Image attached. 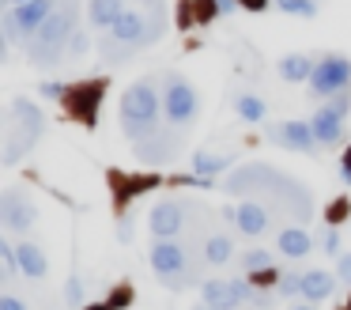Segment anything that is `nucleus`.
Returning <instances> with one entry per match:
<instances>
[{"mask_svg":"<svg viewBox=\"0 0 351 310\" xmlns=\"http://www.w3.org/2000/svg\"><path fill=\"white\" fill-rule=\"evenodd\" d=\"M227 189L230 193H272L276 201L283 204V212H287L291 219H298V223H306V219L313 216V204H310V193H306L302 186H295V181L287 178V174L272 170V166H242V170L234 174V178H227Z\"/></svg>","mask_w":351,"mask_h":310,"instance_id":"1","label":"nucleus"},{"mask_svg":"<svg viewBox=\"0 0 351 310\" xmlns=\"http://www.w3.org/2000/svg\"><path fill=\"white\" fill-rule=\"evenodd\" d=\"M80 30V0H61L57 12L49 15L46 23L38 27V34L23 45L27 49V60L34 68H53L69 57V45Z\"/></svg>","mask_w":351,"mask_h":310,"instance_id":"2","label":"nucleus"},{"mask_svg":"<svg viewBox=\"0 0 351 310\" xmlns=\"http://www.w3.org/2000/svg\"><path fill=\"white\" fill-rule=\"evenodd\" d=\"M117 121H121V133L129 136L132 144L152 136L155 129H162V98H159V83L152 76L136 80L129 91L121 95V110H117Z\"/></svg>","mask_w":351,"mask_h":310,"instance_id":"3","label":"nucleus"},{"mask_svg":"<svg viewBox=\"0 0 351 310\" xmlns=\"http://www.w3.org/2000/svg\"><path fill=\"white\" fill-rule=\"evenodd\" d=\"M42 129H46V118H42L38 106H31L27 98H16L12 102V118H8V140H4V166H16L34 148Z\"/></svg>","mask_w":351,"mask_h":310,"instance_id":"4","label":"nucleus"},{"mask_svg":"<svg viewBox=\"0 0 351 310\" xmlns=\"http://www.w3.org/2000/svg\"><path fill=\"white\" fill-rule=\"evenodd\" d=\"M57 4H61V0H27V4L8 8V12L0 15L4 42H8V45H27L34 34H38L42 23L57 12Z\"/></svg>","mask_w":351,"mask_h":310,"instance_id":"5","label":"nucleus"},{"mask_svg":"<svg viewBox=\"0 0 351 310\" xmlns=\"http://www.w3.org/2000/svg\"><path fill=\"white\" fill-rule=\"evenodd\" d=\"M200 113V95L197 87H193L185 76L170 72L167 76V87H162V121H167L170 129H185L193 125Z\"/></svg>","mask_w":351,"mask_h":310,"instance_id":"6","label":"nucleus"},{"mask_svg":"<svg viewBox=\"0 0 351 310\" xmlns=\"http://www.w3.org/2000/svg\"><path fill=\"white\" fill-rule=\"evenodd\" d=\"M106 34H114L121 45H129V49H144V45H152L155 38L162 34V19L159 15H147V12H136V8H129V12L121 15V19L114 23V27L106 30Z\"/></svg>","mask_w":351,"mask_h":310,"instance_id":"7","label":"nucleus"},{"mask_svg":"<svg viewBox=\"0 0 351 310\" xmlns=\"http://www.w3.org/2000/svg\"><path fill=\"white\" fill-rule=\"evenodd\" d=\"M348 87H351V60L340 57V53L321 57L317 68H313V76H310V95L313 98H332Z\"/></svg>","mask_w":351,"mask_h":310,"instance_id":"8","label":"nucleus"},{"mask_svg":"<svg viewBox=\"0 0 351 310\" xmlns=\"http://www.w3.org/2000/svg\"><path fill=\"white\" fill-rule=\"evenodd\" d=\"M152 265L155 272H159V280L167 287H185L189 284V254H185V246H178L174 239H159L152 246Z\"/></svg>","mask_w":351,"mask_h":310,"instance_id":"9","label":"nucleus"},{"mask_svg":"<svg viewBox=\"0 0 351 310\" xmlns=\"http://www.w3.org/2000/svg\"><path fill=\"white\" fill-rule=\"evenodd\" d=\"M102 95H106V80H91V83H76V87H69L61 102H64V110H69L76 121H84V125L95 129Z\"/></svg>","mask_w":351,"mask_h":310,"instance_id":"10","label":"nucleus"},{"mask_svg":"<svg viewBox=\"0 0 351 310\" xmlns=\"http://www.w3.org/2000/svg\"><path fill=\"white\" fill-rule=\"evenodd\" d=\"M0 223L8 227V231H31L38 223V208H34V201L23 189L12 186L0 193Z\"/></svg>","mask_w":351,"mask_h":310,"instance_id":"11","label":"nucleus"},{"mask_svg":"<svg viewBox=\"0 0 351 310\" xmlns=\"http://www.w3.org/2000/svg\"><path fill=\"white\" fill-rule=\"evenodd\" d=\"M268 140H276L280 148L287 151H313L317 148V133H313L310 121H276L272 129H268Z\"/></svg>","mask_w":351,"mask_h":310,"instance_id":"12","label":"nucleus"},{"mask_svg":"<svg viewBox=\"0 0 351 310\" xmlns=\"http://www.w3.org/2000/svg\"><path fill=\"white\" fill-rule=\"evenodd\" d=\"M178 155V129H155L152 136L136 140V159L140 163H152V166H162Z\"/></svg>","mask_w":351,"mask_h":310,"instance_id":"13","label":"nucleus"},{"mask_svg":"<svg viewBox=\"0 0 351 310\" xmlns=\"http://www.w3.org/2000/svg\"><path fill=\"white\" fill-rule=\"evenodd\" d=\"M182 223H185V208H182V204H174V201L155 204L152 216H147V227H152L155 239H174V234L182 231Z\"/></svg>","mask_w":351,"mask_h":310,"instance_id":"14","label":"nucleus"},{"mask_svg":"<svg viewBox=\"0 0 351 310\" xmlns=\"http://www.w3.org/2000/svg\"><path fill=\"white\" fill-rule=\"evenodd\" d=\"M310 125H313V133H317V144L332 148V144L343 136V113L336 110L332 102H325V106H321V110L310 118Z\"/></svg>","mask_w":351,"mask_h":310,"instance_id":"15","label":"nucleus"},{"mask_svg":"<svg viewBox=\"0 0 351 310\" xmlns=\"http://www.w3.org/2000/svg\"><path fill=\"white\" fill-rule=\"evenodd\" d=\"M234 223H238L242 234H265L272 219H268V208L261 201H242L234 208Z\"/></svg>","mask_w":351,"mask_h":310,"instance_id":"16","label":"nucleus"},{"mask_svg":"<svg viewBox=\"0 0 351 310\" xmlns=\"http://www.w3.org/2000/svg\"><path fill=\"white\" fill-rule=\"evenodd\" d=\"M125 12H129L125 0H87V23H91L95 30H110Z\"/></svg>","mask_w":351,"mask_h":310,"instance_id":"17","label":"nucleus"},{"mask_svg":"<svg viewBox=\"0 0 351 310\" xmlns=\"http://www.w3.org/2000/svg\"><path fill=\"white\" fill-rule=\"evenodd\" d=\"M16 250H19V272H23L27 280H42V276L49 272V261H46V254H42V250L34 246L31 239H23Z\"/></svg>","mask_w":351,"mask_h":310,"instance_id":"18","label":"nucleus"},{"mask_svg":"<svg viewBox=\"0 0 351 310\" xmlns=\"http://www.w3.org/2000/svg\"><path fill=\"white\" fill-rule=\"evenodd\" d=\"M313 68H317V60L306 57V53H287V57H280V76L287 83H310Z\"/></svg>","mask_w":351,"mask_h":310,"instance_id":"19","label":"nucleus"},{"mask_svg":"<svg viewBox=\"0 0 351 310\" xmlns=\"http://www.w3.org/2000/svg\"><path fill=\"white\" fill-rule=\"evenodd\" d=\"M200 295H204V307H212V310H234L238 302H242L234 295V287L223 284V280H208V284L200 287Z\"/></svg>","mask_w":351,"mask_h":310,"instance_id":"20","label":"nucleus"},{"mask_svg":"<svg viewBox=\"0 0 351 310\" xmlns=\"http://www.w3.org/2000/svg\"><path fill=\"white\" fill-rule=\"evenodd\" d=\"M276 246H280V254H287V257H306L313 250V242H310V234H306V227H283Z\"/></svg>","mask_w":351,"mask_h":310,"instance_id":"21","label":"nucleus"},{"mask_svg":"<svg viewBox=\"0 0 351 310\" xmlns=\"http://www.w3.org/2000/svg\"><path fill=\"white\" fill-rule=\"evenodd\" d=\"M332 287H336V280L328 276L325 269H310L302 276V295H306V299H328Z\"/></svg>","mask_w":351,"mask_h":310,"instance_id":"22","label":"nucleus"},{"mask_svg":"<svg viewBox=\"0 0 351 310\" xmlns=\"http://www.w3.org/2000/svg\"><path fill=\"white\" fill-rule=\"evenodd\" d=\"M227 166H230V155H212V151H197V155H193L197 178H215V174H223Z\"/></svg>","mask_w":351,"mask_h":310,"instance_id":"23","label":"nucleus"},{"mask_svg":"<svg viewBox=\"0 0 351 310\" xmlns=\"http://www.w3.org/2000/svg\"><path fill=\"white\" fill-rule=\"evenodd\" d=\"M234 110H238V118L242 121H253V125H257V121H265V102H261L257 95H238L234 98Z\"/></svg>","mask_w":351,"mask_h":310,"instance_id":"24","label":"nucleus"},{"mask_svg":"<svg viewBox=\"0 0 351 310\" xmlns=\"http://www.w3.org/2000/svg\"><path fill=\"white\" fill-rule=\"evenodd\" d=\"M204 257L212 265H223L230 257V239L227 234H208V242H204Z\"/></svg>","mask_w":351,"mask_h":310,"instance_id":"25","label":"nucleus"},{"mask_svg":"<svg viewBox=\"0 0 351 310\" xmlns=\"http://www.w3.org/2000/svg\"><path fill=\"white\" fill-rule=\"evenodd\" d=\"M280 12H287V15H317V0H272Z\"/></svg>","mask_w":351,"mask_h":310,"instance_id":"26","label":"nucleus"},{"mask_svg":"<svg viewBox=\"0 0 351 310\" xmlns=\"http://www.w3.org/2000/svg\"><path fill=\"white\" fill-rule=\"evenodd\" d=\"M242 269L250 272H261V269H272V254H265V250H250V254H242Z\"/></svg>","mask_w":351,"mask_h":310,"instance_id":"27","label":"nucleus"},{"mask_svg":"<svg viewBox=\"0 0 351 310\" xmlns=\"http://www.w3.org/2000/svg\"><path fill=\"white\" fill-rule=\"evenodd\" d=\"M0 261H4V276L12 280L19 272V250L12 242H0Z\"/></svg>","mask_w":351,"mask_h":310,"instance_id":"28","label":"nucleus"},{"mask_svg":"<svg viewBox=\"0 0 351 310\" xmlns=\"http://www.w3.org/2000/svg\"><path fill=\"white\" fill-rule=\"evenodd\" d=\"M129 299H132V287H129V284L117 287V291L110 295V310H125V307H129Z\"/></svg>","mask_w":351,"mask_h":310,"instance_id":"29","label":"nucleus"},{"mask_svg":"<svg viewBox=\"0 0 351 310\" xmlns=\"http://www.w3.org/2000/svg\"><path fill=\"white\" fill-rule=\"evenodd\" d=\"M328 102H332L336 110H340L343 118H348V110H351V87H348V91H340V95H332V98H328Z\"/></svg>","mask_w":351,"mask_h":310,"instance_id":"30","label":"nucleus"},{"mask_svg":"<svg viewBox=\"0 0 351 310\" xmlns=\"http://www.w3.org/2000/svg\"><path fill=\"white\" fill-rule=\"evenodd\" d=\"M80 53H87V34H84V27L76 30V38H72V45H69V57H80Z\"/></svg>","mask_w":351,"mask_h":310,"instance_id":"31","label":"nucleus"},{"mask_svg":"<svg viewBox=\"0 0 351 310\" xmlns=\"http://www.w3.org/2000/svg\"><path fill=\"white\" fill-rule=\"evenodd\" d=\"M280 291H283V295L302 291V276H280Z\"/></svg>","mask_w":351,"mask_h":310,"instance_id":"32","label":"nucleus"},{"mask_svg":"<svg viewBox=\"0 0 351 310\" xmlns=\"http://www.w3.org/2000/svg\"><path fill=\"white\" fill-rule=\"evenodd\" d=\"M64 91H69L64 83H53V80L42 83V95H46V98H64Z\"/></svg>","mask_w":351,"mask_h":310,"instance_id":"33","label":"nucleus"},{"mask_svg":"<svg viewBox=\"0 0 351 310\" xmlns=\"http://www.w3.org/2000/svg\"><path fill=\"white\" fill-rule=\"evenodd\" d=\"M64 295H69L72 307H76V302H84V287H80V280H76V276L69 280V291H64Z\"/></svg>","mask_w":351,"mask_h":310,"instance_id":"34","label":"nucleus"},{"mask_svg":"<svg viewBox=\"0 0 351 310\" xmlns=\"http://www.w3.org/2000/svg\"><path fill=\"white\" fill-rule=\"evenodd\" d=\"M321 250H325V254H336V250H340V234H336V231H325V242H321Z\"/></svg>","mask_w":351,"mask_h":310,"instance_id":"35","label":"nucleus"},{"mask_svg":"<svg viewBox=\"0 0 351 310\" xmlns=\"http://www.w3.org/2000/svg\"><path fill=\"white\" fill-rule=\"evenodd\" d=\"M0 310H27L23 299H16V295H0Z\"/></svg>","mask_w":351,"mask_h":310,"instance_id":"36","label":"nucleus"},{"mask_svg":"<svg viewBox=\"0 0 351 310\" xmlns=\"http://www.w3.org/2000/svg\"><path fill=\"white\" fill-rule=\"evenodd\" d=\"M212 4H215V12H219V15H230L242 0H212Z\"/></svg>","mask_w":351,"mask_h":310,"instance_id":"37","label":"nucleus"},{"mask_svg":"<svg viewBox=\"0 0 351 310\" xmlns=\"http://www.w3.org/2000/svg\"><path fill=\"white\" fill-rule=\"evenodd\" d=\"M340 280H348V284H351V254L340 257Z\"/></svg>","mask_w":351,"mask_h":310,"instance_id":"38","label":"nucleus"},{"mask_svg":"<svg viewBox=\"0 0 351 310\" xmlns=\"http://www.w3.org/2000/svg\"><path fill=\"white\" fill-rule=\"evenodd\" d=\"M340 170H343V178H348V181H351V148H348V151H343V163H340Z\"/></svg>","mask_w":351,"mask_h":310,"instance_id":"39","label":"nucleus"},{"mask_svg":"<svg viewBox=\"0 0 351 310\" xmlns=\"http://www.w3.org/2000/svg\"><path fill=\"white\" fill-rule=\"evenodd\" d=\"M265 4H268V0H242V8H250V12H261Z\"/></svg>","mask_w":351,"mask_h":310,"instance_id":"40","label":"nucleus"},{"mask_svg":"<svg viewBox=\"0 0 351 310\" xmlns=\"http://www.w3.org/2000/svg\"><path fill=\"white\" fill-rule=\"evenodd\" d=\"M87 310H110V302H102V307H87Z\"/></svg>","mask_w":351,"mask_h":310,"instance_id":"41","label":"nucleus"},{"mask_svg":"<svg viewBox=\"0 0 351 310\" xmlns=\"http://www.w3.org/2000/svg\"><path fill=\"white\" fill-rule=\"evenodd\" d=\"M295 310H313V307H295Z\"/></svg>","mask_w":351,"mask_h":310,"instance_id":"42","label":"nucleus"},{"mask_svg":"<svg viewBox=\"0 0 351 310\" xmlns=\"http://www.w3.org/2000/svg\"><path fill=\"white\" fill-rule=\"evenodd\" d=\"M197 310H212V307H197Z\"/></svg>","mask_w":351,"mask_h":310,"instance_id":"43","label":"nucleus"},{"mask_svg":"<svg viewBox=\"0 0 351 310\" xmlns=\"http://www.w3.org/2000/svg\"><path fill=\"white\" fill-rule=\"evenodd\" d=\"M348 310H351V307H348Z\"/></svg>","mask_w":351,"mask_h":310,"instance_id":"44","label":"nucleus"}]
</instances>
